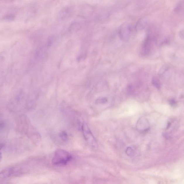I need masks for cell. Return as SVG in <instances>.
<instances>
[{"label": "cell", "mask_w": 184, "mask_h": 184, "mask_svg": "<svg viewBox=\"0 0 184 184\" xmlns=\"http://www.w3.org/2000/svg\"><path fill=\"white\" fill-rule=\"evenodd\" d=\"M82 130L85 139L86 141L92 147H95L96 146L97 142L95 138L87 124H83Z\"/></svg>", "instance_id": "3"}, {"label": "cell", "mask_w": 184, "mask_h": 184, "mask_svg": "<svg viewBox=\"0 0 184 184\" xmlns=\"http://www.w3.org/2000/svg\"><path fill=\"white\" fill-rule=\"evenodd\" d=\"M147 21L145 20L142 19L139 20L136 25V29L140 30L144 29L147 25Z\"/></svg>", "instance_id": "7"}, {"label": "cell", "mask_w": 184, "mask_h": 184, "mask_svg": "<svg viewBox=\"0 0 184 184\" xmlns=\"http://www.w3.org/2000/svg\"><path fill=\"white\" fill-rule=\"evenodd\" d=\"M150 128V124L146 118L142 117L138 119L136 123V128L141 132L147 131Z\"/></svg>", "instance_id": "5"}, {"label": "cell", "mask_w": 184, "mask_h": 184, "mask_svg": "<svg viewBox=\"0 0 184 184\" xmlns=\"http://www.w3.org/2000/svg\"><path fill=\"white\" fill-rule=\"evenodd\" d=\"M180 36L182 38L184 39V30L180 31Z\"/></svg>", "instance_id": "14"}, {"label": "cell", "mask_w": 184, "mask_h": 184, "mask_svg": "<svg viewBox=\"0 0 184 184\" xmlns=\"http://www.w3.org/2000/svg\"><path fill=\"white\" fill-rule=\"evenodd\" d=\"M169 103L171 105H174L176 104V102L174 100L172 99L170 100Z\"/></svg>", "instance_id": "13"}, {"label": "cell", "mask_w": 184, "mask_h": 184, "mask_svg": "<svg viewBox=\"0 0 184 184\" xmlns=\"http://www.w3.org/2000/svg\"><path fill=\"white\" fill-rule=\"evenodd\" d=\"M60 137L61 138V140H62L63 142H66L68 138L67 135L65 132H63L61 133Z\"/></svg>", "instance_id": "10"}, {"label": "cell", "mask_w": 184, "mask_h": 184, "mask_svg": "<svg viewBox=\"0 0 184 184\" xmlns=\"http://www.w3.org/2000/svg\"><path fill=\"white\" fill-rule=\"evenodd\" d=\"M152 84L154 85L155 87L158 89H160V83L159 80L156 78H154L152 81Z\"/></svg>", "instance_id": "9"}, {"label": "cell", "mask_w": 184, "mask_h": 184, "mask_svg": "<svg viewBox=\"0 0 184 184\" xmlns=\"http://www.w3.org/2000/svg\"><path fill=\"white\" fill-rule=\"evenodd\" d=\"M126 152L128 155H132L133 154V149H132L131 148L128 147L127 148V149Z\"/></svg>", "instance_id": "11"}, {"label": "cell", "mask_w": 184, "mask_h": 184, "mask_svg": "<svg viewBox=\"0 0 184 184\" xmlns=\"http://www.w3.org/2000/svg\"><path fill=\"white\" fill-rule=\"evenodd\" d=\"M73 159V157L69 152L59 149L55 152L52 159V163L55 166H64L70 163Z\"/></svg>", "instance_id": "1"}, {"label": "cell", "mask_w": 184, "mask_h": 184, "mask_svg": "<svg viewBox=\"0 0 184 184\" xmlns=\"http://www.w3.org/2000/svg\"><path fill=\"white\" fill-rule=\"evenodd\" d=\"M152 46V39L150 35L146 38L142 44L141 50V54L143 56H147L150 52Z\"/></svg>", "instance_id": "4"}, {"label": "cell", "mask_w": 184, "mask_h": 184, "mask_svg": "<svg viewBox=\"0 0 184 184\" xmlns=\"http://www.w3.org/2000/svg\"><path fill=\"white\" fill-rule=\"evenodd\" d=\"M14 18V16L12 15H8L6 16L5 18L7 20H12Z\"/></svg>", "instance_id": "12"}, {"label": "cell", "mask_w": 184, "mask_h": 184, "mask_svg": "<svg viewBox=\"0 0 184 184\" xmlns=\"http://www.w3.org/2000/svg\"><path fill=\"white\" fill-rule=\"evenodd\" d=\"M45 51H46V50L44 47H42V48H40L36 52V57L38 58L42 57L45 54Z\"/></svg>", "instance_id": "6"}, {"label": "cell", "mask_w": 184, "mask_h": 184, "mask_svg": "<svg viewBox=\"0 0 184 184\" xmlns=\"http://www.w3.org/2000/svg\"><path fill=\"white\" fill-rule=\"evenodd\" d=\"M132 26L128 22H125L121 25L119 29L118 34L121 40L123 41H128L132 34Z\"/></svg>", "instance_id": "2"}, {"label": "cell", "mask_w": 184, "mask_h": 184, "mask_svg": "<svg viewBox=\"0 0 184 184\" xmlns=\"http://www.w3.org/2000/svg\"><path fill=\"white\" fill-rule=\"evenodd\" d=\"M108 102L107 99L106 97H99L95 101V103L97 104H103L107 103Z\"/></svg>", "instance_id": "8"}]
</instances>
